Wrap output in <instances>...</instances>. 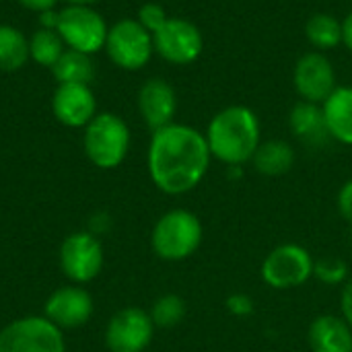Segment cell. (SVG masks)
I'll return each mask as SVG.
<instances>
[{
	"instance_id": "cell-1",
	"label": "cell",
	"mask_w": 352,
	"mask_h": 352,
	"mask_svg": "<svg viewBox=\"0 0 352 352\" xmlns=\"http://www.w3.org/2000/svg\"><path fill=\"white\" fill-rule=\"evenodd\" d=\"M210 159L206 136L192 126L173 122L153 132L146 167L157 190L182 196L198 188L210 167Z\"/></svg>"
},
{
	"instance_id": "cell-2",
	"label": "cell",
	"mask_w": 352,
	"mask_h": 352,
	"mask_svg": "<svg viewBox=\"0 0 352 352\" xmlns=\"http://www.w3.org/2000/svg\"><path fill=\"white\" fill-rule=\"evenodd\" d=\"M204 136L212 159L229 167L250 163L262 142L260 120L248 105H229L214 113Z\"/></svg>"
},
{
	"instance_id": "cell-3",
	"label": "cell",
	"mask_w": 352,
	"mask_h": 352,
	"mask_svg": "<svg viewBox=\"0 0 352 352\" xmlns=\"http://www.w3.org/2000/svg\"><path fill=\"white\" fill-rule=\"evenodd\" d=\"M204 239L202 221L186 210L173 208L165 212L153 227L151 245L153 252L165 262H182L198 252Z\"/></svg>"
},
{
	"instance_id": "cell-4",
	"label": "cell",
	"mask_w": 352,
	"mask_h": 352,
	"mask_svg": "<svg viewBox=\"0 0 352 352\" xmlns=\"http://www.w3.org/2000/svg\"><path fill=\"white\" fill-rule=\"evenodd\" d=\"M130 128L128 124L111 113L103 111L97 113L87 126L82 134V148L87 159L97 169H116L124 163L130 151Z\"/></svg>"
},
{
	"instance_id": "cell-5",
	"label": "cell",
	"mask_w": 352,
	"mask_h": 352,
	"mask_svg": "<svg viewBox=\"0 0 352 352\" xmlns=\"http://www.w3.org/2000/svg\"><path fill=\"white\" fill-rule=\"evenodd\" d=\"M56 31L68 50L93 56L105 47L109 27L93 6L66 4L62 10H58Z\"/></svg>"
},
{
	"instance_id": "cell-6",
	"label": "cell",
	"mask_w": 352,
	"mask_h": 352,
	"mask_svg": "<svg viewBox=\"0 0 352 352\" xmlns=\"http://www.w3.org/2000/svg\"><path fill=\"white\" fill-rule=\"evenodd\" d=\"M103 50L118 68L134 72L144 68L155 54L153 33H148L136 19H122L109 27Z\"/></svg>"
},
{
	"instance_id": "cell-7",
	"label": "cell",
	"mask_w": 352,
	"mask_h": 352,
	"mask_svg": "<svg viewBox=\"0 0 352 352\" xmlns=\"http://www.w3.org/2000/svg\"><path fill=\"white\" fill-rule=\"evenodd\" d=\"M0 352H66V342L45 316H29L0 330Z\"/></svg>"
},
{
	"instance_id": "cell-8",
	"label": "cell",
	"mask_w": 352,
	"mask_h": 352,
	"mask_svg": "<svg viewBox=\"0 0 352 352\" xmlns=\"http://www.w3.org/2000/svg\"><path fill=\"white\" fill-rule=\"evenodd\" d=\"M314 266L309 250L299 243H283L264 258L260 274L270 289L289 291L305 285L314 276Z\"/></svg>"
},
{
	"instance_id": "cell-9",
	"label": "cell",
	"mask_w": 352,
	"mask_h": 352,
	"mask_svg": "<svg viewBox=\"0 0 352 352\" xmlns=\"http://www.w3.org/2000/svg\"><path fill=\"white\" fill-rule=\"evenodd\" d=\"M60 270L72 285L95 280L103 268V245L91 231L70 233L60 245Z\"/></svg>"
},
{
	"instance_id": "cell-10",
	"label": "cell",
	"mask_w": 352,
	"mask_h": 352,
	"mask_svg": "<svg viewBox=\"0 0 352 352\" xmlns=\"http://www.w3.org/2000/svg\"><path fill=\"white\" fill-rule=\"evenodd\" d=\"M155 52L169 64L186 66L196 62L204 50L202 31L188 19L169 16L167 23L153 33Z\"/></svg>"
},
{
	"instance_id": "cell-11",
	"label": "cell",
	"mask_w": 352,
	"mask_h": 352,
	"mask_svg": "<svg viewBox=\"0 0 352 352\" xmlns=\"http://www.w3.org/2000/svg\"><path fill=\"white\" fill-rule=\"evenodd\" d=\"M155 336V324L144 309L126 307L111 316L105 328L109 352H144Z\"/></svg>"
},
{
	"instance_id": "cell-12",
	"label": "cell",
	"mask_w": 352,
	"mask_h": 352,
	"mask_svg": "<svg viewBox=\"0 0 352 352\" xmlns=\"http://www.w3.org/2000/svg\"><path fill=\"white\" fill-rule=\"evenodd\" d=\"M293 82L303 101L322 105L338 87L336 70L330 58L324 52H307L303 54L293 70Z\"/></svg>"
},
{
	"instance_id": "cell-13",
	"label": "cell",
	"mask_w": 352,
	"mask_h": 352,
	"mask_svg": "<svg viewBox=\"0 0 352 352\" xmlns=\"http://www.w3.org/2000/svg\"><path fill=\"white\" fill-rule=\"evenodd\" d=\"M95 311L93 297L80 285L56 289L43 305V316L60 330H74L85 326Z\"/></svg>"
},
{
	"instance_id": "cell-14",
	"label": "cell",
	"mask_w": 352,
	"mask_h": 352,
	"mask_svg": "<svg viewBox=\"0 0 352 352\" xmlns=\"http://www.w3.org/2000/svg\"><path fill=\"white\" fill-rule=\"evenodd\" d=\"M52 111L62 126L85 128L97 116V99L91 85H58L52 97Z\"/></svg>"
},
{
	"instance_id": "cell-15",
	"label": "cell",
	"mask_w": 352,
	"mask_h": 352,
	"mask_svg": "<svg viewBox=\"0 0 352 352\" xmlns=\"http://www.w3.org/2000/svg\"><path fill=\"white\" fill-rule=\"evenodd\" d=\"M138 111L153 132L173 124L177 111L175 89L165 78H148L138 91Z\"/></svg>"
},
{
	"instance_id": "cell-16",
	"label": "cell",
	"mask_w": 352,
	"mask_h": 352,
	"mask_svg": "<svg viewBox=\"0 0 352 352\" xmlns=\"http://www.w3.org/2000/svg\"><path fill=\"white\" fill-rule=\"evenodd\" d=\"M309 346L314 352H352V328L340 316H320L311 322Z\"/></svg>"
},
{
	"instance_id": "cell-17",
	"label": "cell",
	"mask_w": 352,
	"mask_h": 352,
	"mask_svg": "<svg viewBox=\"0 0 352 352\" xmlns=\"http://www.w3.org/2000/svg\"><path fill=\"white\" fill-rule=\"evenodd\" d=\"M291 132L307 146H322L330 140V132L326 126L324 109L318 103L299 101L289 113Z\"/></svg>"
},
{
	"instance_id": "cell-18",
	"label": "cell",
	"mask_w": 352,
	"mask_h": 352,
	"mask_svg": "<svg viewBox=\"0 0 352 352\" xmlns=\"http://www.w3.org/2000/svg\"><path fill=\"white\" fill-rule=\"evenodd\" d=\"M330 138L352 146V87H336L322 103Z\"/></svg>"
},
{
	"instance_id": "cell-19",
	"label": "cell",
	"mask_w": 352,
	"mask_h": 352,
	"mask_svg": "<svg viewBox=\"0 0 352 352\" xmlns=\"http://www.w3.org/2000/svg\"><path fill=\"white\" fill-rule=\"evenodd\" d=\"M254 169L264 177H280L289 173L295 165V151L287 140L272 138L260 142L258 151L252 157Z\"/></svg>"
},
{
	"instance_id": "cell-20",
	"label": "cell",
	"mask_w": 352,
	"mask_h": 352,
	"mask_svg": "<svg viewBox=\"0 0 352 352\" xmlns=\"http://www.w3.org/2000/svg\"><path fill=\"white\" fill-rule=\"evenodd\" d=\"M52 74L58 85H91L95 78V64L89 54L68 50L52 66Z\"/></svg>"
},
{
	"instance_id": "cell-21",
	"label": "cell",
	"mask_w": 352,
	"mask_h": 352,
	"mask_svg": "<svg viewBox=\"0 0 352 352\" xmlns=\"http://www.w3.org/2000/svg\"><path fill=\"white\" fill-rule=\"evenodd\" d=\"M29 58V37L12 25H0V70H21Z\"/></svg>"
},
{
	"instance_id": "cell-22",
	"label": "cell",
	"mask_w": 352,
	"mask_h": 352,
	"mask_svg": "<svg viewBox=\"0 0 352 352\" xmlns=\"http://www.w3.org/2000/svg\"><path fill=\"white\" fill-rule=\"evenodd\" d=\"M305 35L318 52H326L342 43V23L330 12H316L305 25Z\"/></svg>"
},
{
	"instance_id": "cell-23",
	"label": "cell",
	"mask_w": 352,
	"mask_h": 352,
	"mask_svg": "<svg viewBox=\"0 0 352 352\" xmlns=\"http://www.w3.org/2000/svg\"><path fill=\"white\" fill-rule=\"evenodd\" d=\"M64 52H66V43L62 41V37L56 29L39 27L29 37V56L35 64H39L43 68H52Z\"/></svg>"
},
{
	"instance_id": "cell-24",
	"label": "cell",
	"mask_w": 352,
	"mask_h": 352,
	"mask_svg": "<svg viewBox=\"0 0 352 352\" xmlns=\"http://www.w3.org/2000/svg\"><path fill=\"white\" fill-rule=\"evenodd\" d=\"M186 314H188L186 301L179 295H173V293L159 297L153 303L151 311H148L155 328H175L177 324L184 322Z\"/></svg>"
},
{
	"instance_id": "cell-25",
	"label": "cell",
	"mask_w": 352,
	"mask_h": 352,
	"mask_svg": "<svg viewBox=\"0 0 352 352\" xmlns=\"http://www.w3.org/2000/svg\"><path fill=\"white\" fill-rule=\"evenodd\" d=\"M314 276L326 287L344 285L349 280V264L340 258H322L314 266Z\"/></svg>"
},
{
	"instance_id": "cell-26",
	"label": "cell",
	"mask_w": 352,
	"mask_h": 352,
	"mask_svg": "<svg viewBox=\"0 0 352 352\" xmlns=\"http://www.w3.org/2000/svg\"><path fill=\"white\" fill-rule=\"evenodd\" d=\"M167 10L161 6V4H157V2H146V4H142L140 8H138V16H136V21L148 31V33H155L157 29H161L165 23H167Z\"/></svg>"
},
{
	"instance_id": "cell-27",
	"label": "cell",
	"mask_w": 352,
	"mask_h": 352,
	"mask_svg": "<svg viewBox=\"0 0 352 352\" xmlns=\"http://www.w3.org/2000/svg\"><path fill=\"white\" fill-rule=\"evenodd\" d=\"M225 307L235 318H248V316H252L256 311L254 299L250 295H245V293H233V295H229L227 301H225Z\"/></svg>"
},
{
	"instance_id": "cell-28",
	"label": "cell",
	"mask_w": 352,
	"mask_h": 352,
	"mask_svg": "<svg viewBox=\"0 0 352 352\" xmlns=\"http://www.w3.org/2000/svg\"><path fill=\"white\" fill-rule=\"evenodd\" d=\"M336 204H338V210H340L342 219L352 225V179H349V182L340 188L338 198H336Z\"/></svg>"
},
{
	"instance_id": "cell-29",
	"label": "cell",
	"mask_w": 352,
	"mask_h": 352,
	"mask_svg": "<svg viewBox=\"0 0 352 352\" xmlns=\"http://www.w3.org/2000/svg\"><path fill=\"white\" fill-rule=\"evenodd\" d=\"M340 311H342V318L346 320V324L352 328V278L344 283V289L340 295Z\"/></svg>"
},
{
	"instance_id": "cell-30",
	"label": "cell",
	"mask_w": 352,
	"mask_h": 352,
	"mask_svg": "<svg viewBox=\"0 0 352 352\" xmlns=\"http://www.w3.org/2000/svg\"><path fill=\"white\" fill-rule=\"evenodd\" d=\"M23 8L33 10V12H43V10H52L56 8L58 0H16Z\"/></svg>"
},
{
	"instance_id": "cell-31",
	"label": "cell",
	"mask_w": 352,
	"mask_h": 352,
	"mask_svg": "<svg viewBox=\"0 0 352 352\" xmlns=\"http://www.w3.org/2000/svg\"><path fill=\"white\" fill-rule=\"evenodd\" d=\"M39 27H43V29H56L58 27V10L52 8V10L39 12Z\"/></svg>"
},
{
	"instance_id": "cell-32",
	"label": "cell",
	"mask_w": 352,
	"mask_h": 352,
	"mask_svg": "<svg viewBox=\"0 0 352 352\" xmlns=\"http://www.w3.org/2000/svg\"><path fill=\"white\" fill-rule=\"evenodd\" d=\"M342 43L352 52V10L342 21Z\"/></svg>"
},
{
	"instance_id": "cell-33",
	"label": "cell",
	"mask_w": 352,
	"mask_h": 352,
	"mask_svg": "<svg viewBox=\"0 0 352 352\" xmlns=\"http://www.w3.org/2000/svg\"><path fill=\"white\" fill-rule=\"evenodd\" d=\"M66 4H78V6H93L101 0H64Z\"/></svg>"
},
{
	"instance_id": "cell-34",
	"label": "cell",
	"mask_w": 352,
	"mask_h": 352,
	"mask_svg": "<svg viewBox=\"0 0 352 352\" xmlns=\"http://www.w3.org/2000/svg\"><path fill=\"white\" fill-rule=\"evenodd\" d=\"M349 237H351V245H352V225H351V235H349Z\"/></svg>"
}]
</instances>
